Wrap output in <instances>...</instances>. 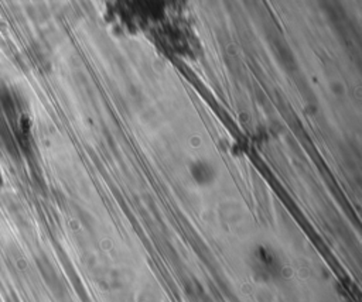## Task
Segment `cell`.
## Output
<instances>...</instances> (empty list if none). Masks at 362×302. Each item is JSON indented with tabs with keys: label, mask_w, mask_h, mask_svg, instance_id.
I'll return each instance as SVG.
<instances>
[{
	"label": "cell",
	"mask_w": 362,
	"mask_h": 302,
	"mask_svg": "<svg viewBox=\"0 0 362 302\" xmlns=\"http://www.w3.org/2000/svg\"><path fill=\"white\" fill-rule=\"evenodd\" d=\"M252 270L257 278L270 281L280 275L282 264L279 257L270 249L259 246L252 254Z\"/></svg>",
	"instance_id": "cell-1"
},
{
	"label": "cell",
	"mask_w": 362,
	"mask_h": 302,
	"mask_svg": "<svg viewBox=\"0 0 362 302\" xmlns=\"http://www.w3.org/2000/svg\"><path fill=\"white\" fill-rule=\"evenodd\" d=\"M190 174L198 185H210L215 179V169L204 160H197L190 164Z\"/></svg>",
	"instance_id": "cell-2"
}]
</instances>
